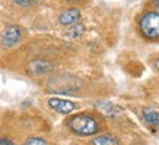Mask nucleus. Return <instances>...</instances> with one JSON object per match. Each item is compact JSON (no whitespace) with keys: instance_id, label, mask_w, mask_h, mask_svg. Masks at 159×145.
I'll use <instances>...</instances> for the list:
<instances>
[{"instance_id":"obj_3","label":"nucleus","mask_w":159,"mask_h":145,"mask_svg":"<svg viewBox=\"0 0 159 145\" xmlns=\"http://www.w3.org/2000/svg\"><path fill=\"white\" fill-rule=\"evenodd\" d=\"M20 37H22V32H20V28L16 27V25H9L6 28L5 34L2 37V43L5 47H13L20 41Z\"/></svg>"},{"instance_id":"obj_2","label":"nucleus","mask_w":159,"mask_h":145,"mask_svg":"<svg viewBox=\"0 0 159 145\" xmlns=\"http://www.w3.org/2000/svg\"><path fill=\"white\" fill-rule=\"evenodd\" d=\"M139 27L146 38H159V13L149 12L143 15L139 22Z\"/></svg>"},{"instance_id":"obj_8","label":"nucleus","mask_w":159,"mask_h":145,"mask_svg":"<svg viewBox=\"0 0 159 145\" xmlns=\"http://www.w3.org/2000/svg\"><path fill=\"white\" fill-rule=\"evenodd\" d=\"M97 107L107 116H116L120 113V109L114 104H110V103H98Z\"/></svg>"},{"instance_id":"obj_9","label":"nucleus","mask_w":159,"mask_h":145,"mask_svg":"<svg viewBox=\"0 0 159 145\" xmlns=\"http://www.w3.org/2000/svg\"><path fill=\"white\" fill-rule=\"evenodd\" d=\"M92 145H120V142L110 135H101L97 136L95 139L92 141Z\"/></svg>"},{"instance_id":"obj_6","label":"nucleus","mask_w":159,"mask_h":145,"mask_svg":"<svg viewBox=\"0 0 159 145\" xmlns=\"http://www.w3.org/2000/svg\"><path fill=\"white\" fill-rule=\"evenodd\" d=\"M29 70L34 75H44L53 70V65L48 60H43V59H37L29 63Z\"/></svg>"},{"instance_id":"obj_15","label":"nucleus","mask_w":159,"mask_h":145,"mask_svg":"<svg viewBox=\"0 0 159 145\" xmlns=\"http://www.w3.org/2000/svg\"><path fill=\"white\" fill-rule=\"evenodd\" d=\"M155 66H156V69L159 70V59H156V62H155Z\"/></svg>"},{"instance_id":"obj_7","label":"nucleus","mask_w":159,"mask_h":145,"mask_svg":"<svg viewBox=\"0 0 159 145\" xmlns=\"http://www.w3.org/2000/svg\"><path fill=\"white\" fill-rule=\"evenodd\" d=\"M142 116H143V119H145V122L148 125L159 129V111H155L153 109L145 107V109L142 110Z\"/></svg>"},{"instance_id":"obj_11","label":"nucleus","mask_w":159,"mask_h":145,"mask_svg":"<svg viewBox=\"0 0 159 145\" xmlns=\"http://www.w3.org/2000/svg\"><path fill=\"white\" fill-rule=\"evenodd\" d=\"M41 0H13V3H16L18 6H25V7H28V6H34L37 3H39Z\"/></svg>"},{"instance_id":"obj_13","label":"nucleus","mask_w":159,"mask_h":145,"mask_svg":"<svg viewBox=\"0 0 159 145\" xmlns=\"http://www.w3.org/2000/svg\"><path fill=\"white\" fill-rule=\"evenodd\" d=\"M0 145H13V142L10 139H6V138H0Z\"/></svg>"},{"instance_id":"obj_4","label":"nucleus","mask_w":159,"mask_h":145,"mask_svg":"<svg viewBox=\"0 0 159 145\" xmlns=\"http://www.w3.org/2000/svg\"><path fill=\"white\" fill-rule=\"evenodd\" d=\"M48 106L51 109H54L56 111H58V113H61V114H69V113H72L76 109V104L73 101L63 100V98H56V97L48 100Z\"/></svg>"},{"instance_id":"obj_1","label":"nucleus","mask_w":159,"mask_h":145,"mask_svg":"<svg viewBox=\"0 0 159 145\" xmlns=\"http://www.w3.org/2000/svg\"><path fill=\"white\" fill-rule=\"evenodd\" d=\"M67 125L73 133L80 136H89L98 132V122L88 114H76L70 117Z\"/></svg>"},{"instance_id":"obj_5","label":"nucleus","mask_w":159,"mask_h":145,"mask_svg":"<svg viewBox=\"0 0 159 145\" xmlns=\"http://www.w3.org/2000/svg\"><path fill=\"white\" fill-rule=\"evenodd\" d=\"M80 19V10L79 9H67L61 12V15L58 16V22L64 27H69V25H75L79 22Z\"/></svg>"},{"instance_id":"obj_10","label":"nucleus","mask_w":159,"mask_h":145,"mask_svg":"<svg viewBox=\"0 0 159 145\" xmlns=\"http://www.w3.org/2000/svg\"><path fill=\"white\" fill-rule=\"evenodd\" d=\"M83 32H85L83 25L75 24L72 28H70L67 32H66V37H69V38H79V37H82V35H83Z\"/></svg>"},{"instance_id":"obj_12","label":"nucleus","mask_w":159,"mask_h":145,"mask_svg":"<svg viewBox=\"0 0 159 145\" xmlns=\"http://www.w3.org/2000/svg\"><path fill=\"white\" fill-rule=\"evenodd\" d=\"M24 145H48L44 139L41 138H29V139L25 141Z\"/></svg>"},{"instance_id":"obj_14","label":"nucleus","mask_w":159,"mask_h":145,"mask_svg":"<svg viewBox=\"0 0 159 145\" xmlns=\"http://www.w3.org/2000/svg\"><path fill=\"white\" fill-rule=\"evenodd\" d=\"M155 5H156V9H158V13H159V0H155Z\"/></svg>"}]
</instances>
